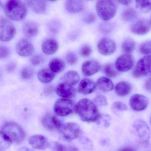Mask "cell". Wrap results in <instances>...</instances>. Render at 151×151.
<instances>
[{"instance_id":"39","label":"cell","mask_w":151,"mask_h":151,"mask_svg":"<svg viewBox=\"0 0 151 151\" xmlns=\"http://www.w3.org/2000/svg\"><path fill=\"white\" fill-rule=\"evenodd\" d=\"M66 60L69 64L73 65L77 62V56L74 53H69L66 56Z\"/></svg>"},{"instance_id":"24","label":"cell","mask_w":151,"mask_h":151,"mask_svg":"<svg viewBox=\"0 0 151 151\" xmlns=\"http://www.w3.org/2000/svg\"><path fill=\"white\" fill-rule=\"evenodd\" d=\"M96 86L95 83L91 79H84L80 82L79 91L83 94H90L94 91Z\"/></svg>"},{"instance_id":"47","label":"cell","mask_w":151,"mask_h":151,"mask_svg":"<svg viewBox=\"0 0 151 151\" xmlns=\"http://www.w3.org/2000/svg\"><path fill=\"white\" fill-rule=\"evenodd\" d=\"M15 68V65L14 63H12V64H9L7 67V70H8L9 72H12L14 70Z\"/></svg>"},{"instance_id":"27","label":"cell","mask_w":151,"mask_h":151,"mask_svg":"<svg viewBox=\"0 0 151 151\" xmlns=\"http://www.w3.org/2000/svg\"><path fill=\"white\" fill-rule=\"evenodd\" d=\"M97 86L99 89L103 92L110 91L114 88L113 82L106 77L99 78L97 82Z\"/></svg>"},{"instance_id":"44","label":"cell","mask_w":151,"mask_h":151,"mask_svg":"<svg viewBox=\"0 0 151 151\" xmlns=\"http://www.w3.org/2000/svg\"><path fill=\"white\" fill-rule=\"evenodd\" d=\"M101 118H102V122L104 125L106 127H109L110 124V121L111 120V117L108 115H104L101 116Z\"/></svg>"},{"instance_id":"46","label":"cell","mask_w":151,"mask_h":151,"mask_svg":"<svg viewBox=\"0 0 151 151\" xmlns=\"http://www.w3.org/2000/svg\"><path fill=\"white\" fill-rule=\"evenodd\" d=\"M117 1L122 5L128 6L130 4L132 0H117Z\"/></svg>"},{"instance_id":"17","label":"cell","mask_w":151,"mask_h":151,"mask_svg":"<svg viewBox=\"0 0 151 151\" xmlns=\"http://www.w3.org/2000/svg\"><path fill=\"white\" fill-rule=\"evenodd\" d=\"M29 142L32 147L42 150L45 149L49 145L47 139L42 135H36L32 136L29 139Z\"/></svg>"},{"instance_id":"29","label":"cell","mask_w":151,"mask_h":151,"mask_svg":"<svg viewBox=\"0 0 151 151\" xmlns=\"http://www.w3.org/2000/svg\"><path fill=\"white\" fill-rule=\"evenodd\" d=\"M138 15V13L135 9L129 8L123 11L121 16L123 21L126 22H130L136 20Z\"/></svg>"},{"instance_id":"10","label":"cell","mask_w":151,"mask_h":151,"mask_svg":"<svg viewBox=\"0 0 151 151\" xmlns=\"http://www.w3.org/2000/svg\"><path fill=\"white\" fill-rule=\"evenodd\" d=\"M151 29V19L142 18L134 23L130 30L133 34L143 36L147 34Z\"/></svg>"},{"instance_id":"38","label":"cell","mask_w":151,"mask_h":151,"mask_svg":"<svg viewBox=\"0 0 151 151\" xmlns=\"http://www.w3.org/2000/svg\"><path fill=\"white\" fill-rule=\"evenodd\" d=\"M94 101L97 105L102 106H106L108 104L106 98L102 95H99L96 96L94 99Z\"/></svg>"},{"instance_id":"19","label":"cell","mask_w":151,"mask_h":151,"mask_svg":"<svg viewBox=\"0 0 151 151\" xmlns=\"http://www.w3.org/2000/svg\"><path fill=\"white\" fill-rule=\"evenodd\" d=\"M66 10L71 14H76L81 12L84 7L83 0H65Z\"/></svg>"},{"instance_id":"1","label":"cell","mask_w":151,"mask_h":151,"mask_svg":"<svg viewBox=\"0 0 151 151\" xmlns=\"http://www.w3.org/2000/svg\"><path fill=\"white\" fill-rule=\"evenodd\" d=\"M1 136L7 143L20 144L25 138L24 130L14 122H8L1 128Z\"/></svg>"},{"instance_id":"21","label":"cell","mask_w":151,"mask_h":151,"mask_svg":"<svg viewBox=\"0 0 151 151\" xmlns=\"http://www.w3.org/2000/svg\"><path fill=\"white\" fill-rule=\"evenodd\" d=\"M59 48V44L55 40L48 39L43 41L42 49L44 53L47 55L54 54Z\"/></svg>"},{"instance_id":"13","label":"cell","mask_w":151,"mask_h":151,"mask_svg":"<svg viewBox=\"0 0 151 151\" xmlns=\"http://www.w3.org/2000/svg\"><path fill=\"white\" fill-rule=\"evenodd\" d=\"M43 126L49 131H54L60 129L62 124L59 118L54 113H47L44 116L42 119Z\"/></svg>"},{"instance_id":"14","label":"cell","mask_w":151,"mask_h":151,"mask_svg":"<svg viewBox=\"0 0 151 151\" xmlns=\"http://www.w3.org/2000/svg\"><path fill=\"white\" fill-rule=\"evenodd\" d=\"M149 100L147 97L142 94H134L130 99V106L135 111H143L147 108Z\"/></svg>"},{"instance_id":"28","label":"cell","mask_w":151,"mask_h":151,"mask_svg":"<svg viewBox=\"0 0 151 151\" xmlns=\"http://www.w3.org/2000/svg\"><path fill=\"white\" fill-rule=\"evenodd\" d=\"M49 68L55 73L62 71L65 68V64L63 60L59 58H53L49 63Z\"/></svg>"},{"instance_id":"43","label":"cell","mask_w":151,"mask_h":151,"mask_svg":"<svg viewBox=\"0 0 151 151\" xmlns=\"http://www.w3.org/2000/svg\"><path fill=\"white\" fill-rule=\"evenodd\" d=\"M96 20V17L93 14H91L87 16L84 19L85 22L87 24H92Z\"/></svg>"},{"instance_id":"15","label":"cell","mask_w":151,"mask_h":151,"mask_svg":"<svg viewBox=\"0 0 151 151\" xmlns=\"http://www.w3.org/2000/svg\"><path fill=\"white\" fill-rule=\"evenodd\" d=\"M16 52L23 57H28L33 53L34 46L30 40L23 39L19 41L16 46Z\"/></svg>"},{"instance_id":"34","label":"cell","mask_w":151,"mask_h":151,"mask_svg":"<svg viewBox=\"0 0 151 151\" xmlns=\"http://www.w3.org/2000/svg\"><path fill=\"white\" fill-rule=\"evenodd\" d=\"M139 50L142 54H151V40H148L142 44L139 47Z\"/></svg>"},{"instance_id":"41","label":"cell","mask_w":151,"mask_h":151,"mask_svg":"<svg viewBox=\"0 0 151 151\" xmlns=\"http://www.w3.org/2000/svg\"><path fill=\"white\" fill-rule=\"evenodd\" d=\"M54 148L56 151H66V150H77L74 147H67L66 146L61 145L58 143H55L54 146Z\"/></svg>"},{"instance_id":"6","label":"cell","mask_w":151,"mask_h":151,"mask_svg":"<svg viewBox=\"0 0 151 151\" xmlns=\"http://www.w3.org/2000/svg\"><path fill=\"white\" fill-rule=\"evenodd\" d=\"M54 111L56 114L66 116L76 112V105L73 101L67 99H60L54 105Z\"/></svg>"},{"instance_id":"11","label":"cell","mask_w":151,"mask_h":151,"mask_svg":"<svg viewBox=\"0 0 151 151\" xmlns=\"http://www.w3.org/2000/svg\"><path fill=\"white\" fill-rule=\"evenodd\" d=\"M116 49L115 42L111 39L102 38L98 42V51L102 55H111L115 52Z\"/></svg>"},{"instance_id":"40","label":"cell","mask_w":151,"mask_h":151,"mask_svg":"<svg viewBox=\"0 0 151 151\" xmlns=\"http://www.w3.org/2000/svg\"><path fill=\"white\" fill-rule=\"evenodd\" d=\"M113 107L115 109L120 111H126L128 110L127 106L122 101H116L113 104Z\"/></svg>"},{"instance_id":"31","label":"cell","mask_w":151,"mask_h":151,"mask_svg":"<svg viewBox=\"0 0 151 151\" xmlns=\"http://www.w3.org/2000/svg\"><path fill=\"white\" fill-rule=\"evenodd\" d=\"M135 42L131 39L125 40L122 45V49L125 53H131L135 50Z\"/></svg>"},{"instance_id":"8","label":"cell","mask_w":151,"mask_h":151,"mask_svg":"<svg viewBox=\"0 0 151 151\" xmlns=\"http://www.w3.org/2000/svg\"><path fill=\"white\" fill-rule=\"evenodd\" d=\"M60 129L63 137L69 140L78 138L82 134V131L79 125L75 123L62 124Z\"/></svg>"},{"instance_id":"9","label":"cell","mask_w":151,"mask_h":151,"mask_svg":"<svg viewBox=\"0 0 151 151\" xmlns=\"http://www.w3.org/2000/svg\"><path fill=\"white\" fill-rule=\"evenodd\" d=\"M133 126L141 141L147 143L150 139L151 132L147 123L141 119H138L134 122Z\"/></svg>"},{"instance_id":"35","label":"cell","mask_w":151,"mask_h":151,"mask_svg":"<svg viewBox=\"0 0 151 151\" xmlns=\"http://www.w3.org/2000/svg\"><path fill=\"white\" fill-rule=\"evenodd\" d=\"M21 75L22 78L23 79H30L33 77L34 71L30 68L25 67L21 70Z\"/></svg>"},{"instance_id":"3","label":"cell","mask_w":151,"mask_h":151,"mask_svg":"<svg viewBox=\"0 0 151 151\" xmlns=\"http://www.w3.org/2000/svg\"><path fill=\"white\" fill-rule=\"evenodd\" d=\"M27 9L22 0H8L5 6V12L11 20L20 21L27 15Z\"/></svg>"},{"instance_id":"48","label":"cell","mask_w":151,"mask_h":151,"mask_svg":"<svg viewBox=\"0 0 151 151\" xmlns=\"http://www.w3.org/2000/svg\"><path fill=\"white\" fill-rule=\"evenodd\" d=\"M47 1H56V0H47Z\"/></svg>"},{"instance_id":"30","label":"cell","mask_w":151,"mask_h":151,"mask_svg":"<svg viewBox=\"0 0 151 151\" xmlns=\"http://www.w3.org/2000/svg\"><path fill=\"white\" fill-rule=\"evenodd\" d=\"M136 7L143 13L151 10V0H135Z\"/></svg>"},{"instance_id":"42","label":"cell","mask_w":151,"mask_h":151,"mask_svg":"<svg viewBox=\"0 0 151 151\" xmlns=\"http://www.w3.org/2000/svg\"><path fill=\"white\" fill-rule=\"evenodd\" d=\"M9 54V50L8 47L4 46L0 47V58H6Z\"/></svg>"},{"instance_id":"7","label":"cell","mask_w":151,"mask_h":151,"mask_svg":"<svg viewBox=\"0 0 151 151\" xmlns=\"http://www.w3.org/2000/svg\"><path fill=\"white\" fill-rule=\"evenodd\" d=\"M16 33V29L8 19L1 18L0 20V40L3 42L12 40Z\"/></svg>"},{"instance_id":"33","label":"cell","mask_w":151,"mask_h":151,"mask_svg":"<svg viewBox=\"0 0 151 151\" xmlns=\"http://www.w3.org/2000/svg\"><path fill=\"white\" fill-rule=\"evenodd\" d=\"M114 29V25L111 23H102L99 26V29L100 31L103 34H109L113 31Z\"/></svg>"},{"instance_id":"18","label":"cell","mask_w":151,"mask_h":151,"mask_svg":"<svg viewBox=\"0 0 151 151\" xmlns=\"http://www.w3.org/2000/svg\"><path fill=\"white\" fill-rule=\"evenodd\" d=\"M101 69V66L98 62L94 60H88L85 62L82 66L83 73L86 76L94 75Z\"/></svg>"},{"instance_id":"25","label":"cell","mask_w":151,"mask_h":151,"mask_svg":"<svg viewBox=\"0 0 151 151\" xmlns=\"http://www.w3.org/2000/svg\"><path fill=\"white\" fill-rule=\"evenodd\" d=\"M55 74L51 69H43L39 71L38 78L42 83H47L52 81L55 77Z\"/></svg>"},{"instance_id":"37","label":"cell","mask_w":151,"mask_h":151,"mask_svg":"<svg viewBox=\"0 0 151 151\" xmlns=\"http://www.w3.org/2000/svg\"><path fill=\"white\" fill-rule=\"evenodd\" d=\"M92 52L91 47L88 45L83 46L80 50V55L82 57H87L91 55Z\"/></svg>"},{"instance_id":"22","label":"cell","mask_w":151,"mask_h":151,"mask_svg":"<svg viewBox=\"0 0 151 151\" xmlns=\"http://www.w3.org/2000/svg\"><path fill=\"white\" fill-rule=\"evenodd\" d=\"M132 85L126 81H122L116 85L115 91L116 95L119 97H124L128 96L132 91Z\"/></svg>"},{"instance_id":"4","label":"cell","mask_w":151,"mask_h":151,"mask_svg":"<svg viewBox=\"0 0 151 151\" xmlns=\"http://www.w3.org/2000/svg\"><path fill=\"white\" fill-rule=\"evenodd\" d=\"M96 9L99 17L105 22L113 18L116 13V6L114 0H98Z\"/></svg>"},{"instance_id":"49","label":"cell","mask_w":151,"mask_h":151,"mask_svg":"<svg viewBox=\"0 0 151 151\" xmlns=\"http://www.w3.org/2000/svg\"><path fill=\"white\" fill-rule=\"evenodd\" d=\"M86 1H92V0H86Z\"/></svg>"},{"instance_id":"5","label":"cell","mask_w":151,"mask_h":151,"mask_svg":"<svg viewBox=\"0 0 151 151\" xmlns=\"http://www.w3.org/2000/svg\"><path fill=\"white\" fill-rule=\"evenodd\" d=\"M132 75L136 78L151 76V55H146L138 61Z\"/></svg>"},{"instance_id":"20","label":"cell","mask_w":151,"mask_h":151,"mask_svg":"<svg viewBox=\"0 0 151 151\" xmlns=\"http://www.w3.org/2000/svg\"><path fill=\"white\" fill-rule=\"evenodd\" d=\"M27 5L34 13L43 14L46 10V3L45 0H26Z\"/></svg>"},{"instance_id":"50","label":"cell","mask_w":151,"mask_h":151,"mask_svg":"<svg viewBox=\"0 0 151 151\" xmlns=\"http://www.w3.org/2000/svg\"></svg>"},{"instance_id":"16","label":"cell","mask_w":151,"mask_h":151,"mask_svg":"<svg viewBox=\"0 0 151 151\" xmlns=\"http://www.w3.org/2000/svg\"><path fill=\"white\" fill-rule=\"evenodd\" d=\"M56 93L63 98H71L76 95V91L73 86L62 82L57 86Z\"/></svg>"},{"instance_id":"32","label":"cell","mask_w":151,"mask_h":151,"mask_svg":"<svg viewBox=\"0 0 151 151\" xmlns=\"http://www.w3.org/2000/svg\"><path fill=\"white\" fill-rule=\"evenodd\" d=\"M115 66L113 64H109L105 66L104 72L107 76L111 78H114L119 75V72Z\"/></svg>"},{"instance_id":"12","label":"cell","mask_w":151,"mask_h":151,"mask_svg":"<svg viewBox=\"0 0 151 151\" xmlns=\"http://www.w3.org/2000/svg\"><path fill=\"white\" fill-rule=\"evenodd\" d=\"M134 64L133 57L129 54L125 53L120 55L116 61L115 67L118 71L126 72L130 70Z\"/></svg>"},{"instance_id":"23","label":"cell","mask_w":151,"mask_h":151,"mask_svg":"<svg viewBox=\"0 0 151 151\" xmlns=\"http://www.w3.org/2000/svg\"><path fill=\"white\" fill-rule=\"evenodd\" d=\"M23 32L24 35L29 38H33L38 34L39 28L35 23L27 22L24 24Z\"/></svg>"},{"instance_id":"45","label":"cell","mask_w":151,"mask_h":151,"mask_svg":"<svg viewBox=\"0 0 151 151\" xmlns=\"http://www.w3.org/2000/svg\"><path fill=\"white\" fill-rule=\"evenodd\" d=\"M145 87L147 92L151 93V78H148L146 81L145 84Z\"/></svg>"},{"instance_id":"36","label":"cell","mask_w":151,"mask_h":151,"mask_svg":"<svg viewBox=\"0 0 151 151\" xmlns=\"http://www.w3.org/2000/svg\"><path fill=\"white\" fill-rule=\"evenodd\" d=\"M31 63L34 66H38L45 61V58L42 55H36L31 59Z\"/></svg>"},{"instance_id":"2","label":"cell","mask_w":151,"mask_h":151,"mask_svg":"<svg viewBox=\"0 0 151 151\" xmlns=\"http://www.w3.org/2000/svg\"><path fill=\"white\" fill-rule=\"evenodd\" d=\"M76 112L82 120L88 122H95L100 116L96 105L88 99H82L78 101Z\"/></svg>"},{"instance_id":"26","label":"cell","mask_w":151,"mask_h":151,"mask_svg":"<svg viewBox=\"0 0 151 151\" xmlns=\"http://www.w3.org/2000/svg\"><path fill=\"white\" fill-rule=\"evenodd\" d=\"M80 79V77L77 72L75 71H70L67 72L62 78L61 81L71 85L76 84Z\"/></svg>"}]
</instances>
